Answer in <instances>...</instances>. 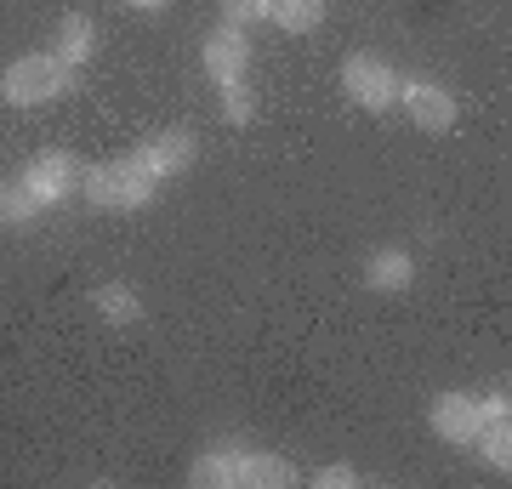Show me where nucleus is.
<instances>
[{
  "label": "nucleus",
  "mask_w": 512,
  "mask_h": 489,
  "mask_svg": "<svg viewBox=\"0 0 512 489\" xmlns=\"http://www.w3.org/2000/svg\"><path fill=\"white\" fill-rule=\"evenodd\" d=\"M74 86H80V69L57 63L52 52H29L0 74V97H6L12 109H46L57 97H69Z\"/></svg>",
  "instance_id": "1"
},
{
  "label": "nucleus",
  "mask_w": 512,
  "mask_h": 489,
  "mask_svg": "<svg viewBox=\"0 0 512 489\" xmlns=\"http://www.w3.org/2000/svg\"><path fill=\"white\" fill-rule=\"evenodd\" d=\"M154 188H160V182L137 165V154H120V160L92 165L86 182H80V194H86L97 211H143V205L154 200Z\"/></svg>",
  "instance_id": "2"
},
{
  "label": "nucleus",
  "mask_w": 512,
  "mask_h": 489,
  "mask_svg": "<svg viewBox=\"0 0 512 489\" xmlns=\"http://www.w3.org/2000/svg\"><path fill=\"white\" fill-rule=\"evenodd\" d=\"M23 188L35 194L40 205H63L80 194V182H86V165H80V154H69V148H40L35 160L23 165Z\"/></svg>",
  "instance_id": "3"
},
{
  "label": "nucleus",
  "mask_w": 512,
  "mask_h": 489,
  "mask_svg": "<svg viewBox=\"0 0 512 489\" xmlns=\"http://www.w3.org/2000/svg\"><path fill=\"white\" fill-rule=\"evenodd\" d=\"M342 91H348V103L382 114V109L399 103V69L382 63V57H370V52H353L348 63H342Z\"/></svg>",
  "instance_id": "4"
},
{
  "label": "nucleus",
  "mask_w": 512,
  "mask_h": 489,
  "mask_svg": "<svg viewBox=\"0 0 512 489\" xmlns=\"http://www.w3.org/2000/svg\"><path fill=\"white\" fill-rule=\"evenodd\" d=\"M399 103L410 109V126H421L427 137L456 131V97L439 80H399Z\"/></svg>",
  "instance_id": "5"
},
{
  "label": "nucleus",
  "mask_w": 512,
  "mask_h": 489,
  "mask_svg": "<svg viewBox=\"0 0 512 489\" xmlns=\"http://www.w3.org/2000/svg\"><path fill=\"white\" fill-rule=\"evenodd\" d=\"M131 154H137V165H143L154 182H171V177H183L188 165H194V131L165 126V131H154L143 148H131Z\"/></svg>",
  "instance_id": "6"
},
{
  "label": "nucleus",
  "mask_w": 512,
  "mask_h": 489,
  "mask_svg": "<svg viewBox=\"0 0 512 489\" xmlns=\"http://www.w3.org/2000/svg\"><path fill=\"white\" fill-rule=\"evenodd\" d=\"M200 63L205 74L217 80V86H234V80H245V69H251V40H245V29H211L200 46Z\"/></svg>",
  "instance_id": "7"
},
{
  "label": "nucleus",
  "mask_w": 512,
  "mask_h": 489,
  "mask_svg": "<svg viewBox=\"0 0 512 489\" xmlns=\"http://www.w3.org/2000/svg\"><path fill=\"white\" fill-rule=\"evenodd\" d=\"M427 427L444 438V444H473L484 416H478V393H439L427 404Z\"/></svg>",
  "instance_id": "8"
},
{
  "label": "nucleus",
  "mask_w": 512,
  "mask_h": 489,
  "mask_svg": "<svg viewBox=\"0 0 512 489\" xmlns=\"http://www.w3.org/2000/svg\"><path fill=\"white\" fill-rule=\"evenodd\" d=\"M245 438H217V444H205L200 455H194V467H188V478L200 489H239V467H245Z\"/></svg>",
  "instance_id": "9"
},
{
  "label": "nucleus",
  "mask_w": 512,
  "mask_h": 489,
  "mask_svg": "<svg viewBox=\"0 0 512 489\" xmlns=\"http://www.w3.org/2000/svg\"><path fill=\"white\" fill-rule=\"evenodd\" d=\"M410 279H416V256L399 251V245H382V251L365 256V285L370 290L393 296V290H410Z\"/></svg>",
  "instance_id": "10"
},
{
  "label": "nucleus",
  "mask_w": 512,
  "mask_h": 489,
  "mask_svg": "<svg viewBox=\"0 0 512 489\" xmlns=\"http://www.w3.org/2000/svg\"><path fill=\"white\" fill-rule=\"evenodd\" d=\"M92 52H97V23L86 18V12H69V18L57 23V35H52V57L69 63V69H86Z\"/></svg>",
  "instance_id": "11"
},
{
  "label": "nucleus",
  "mask_w": 512,
  "mask_h": 489,
  "mask_svg": "<svg viewBox=\"0 0 512 489\" xmlns=\"http://www.w3.org/2000/svg\"><path fill=\"white\" fill-rule=\"evenodd\" d=\"M285 484H296L291 455L251 444V450H245V467H239V489H285Z\"/></svg>",
  "instance_id": "12"
},
{
  "label": "nucleus",
  "mask_w": 512,
  "mask_h": 489,
  "mask_svg": "<svg viewBox=\"0 0 512 489\" xmlns=\"http://www.w3.org/2000/svg\"><path fill=\"white\" fill-rule=\"evenodd\" d=\"M268 23L285 35H313L325 23V0H268Z\"/></svg>",
  "instance_id": "13"
},
{
  "label": "nucleus",
  "mask_w": 512,
  "mask_h": 489,
  "mask_svg": "<svg viewBox=\"0 0 512 489\" xmlns=\"http://www.w3.org/2000/svg\"><path fill=\"white\" fill-rule=\"evenodd\" d=\"M92 308L103 313L109 325H137V319H143V296H137L131 285H97Z\"/></svg>",
  "instance_id": "14"
},
{
  "label": "nucleus",
  "mask_w": 512,
  "mask_h": 489,
  "mask_svg": "<svg viewBox=\"0 0 512 489\" xmlns=\"http://www.w3.org/2000/svg\"><path fill=\"white\" fill-rule=\"evenodd\" d=\"M40 211L46 205L23 182H0V228H29V222H40Z\"/></svg>",
  "instance_id": "15"
},
{
  "label": "nucleus",
  "mask_w": 512,
  "mask_h": 489,
  "mask_svg": "<svg viewBox=\"0 0 512 489\" xmlns=\"http://www.w3.org/2000/svg\"><path fill=\"white\" fill-rule=\"evenodd\" d=\"M473 444H478V455H484V467H501V472L512 467V427L507 421H484Z\"/></svg>",
  "instance_id": "16"
},
{
  "label": "nucleus",
  "mask_w": 512,
  "mask_h": 489,
  "mask_svg": "<svg viewBox=\"0 0 512 489\" xmlns=\"http://www.w3.org/2000/svg\"><path fill=\"white\" fill-rule=\"evenodd\" d=\"M217 91H222V120H228V126H251V120H256V91L245 86V80L217 86Z\"/></svg>",
  "instance_id": "17"
},
{
  "label": "nucleus",
  "mask_w": 512,
  "mask_h": 489,
  "mask_svg": "<svg viewBox=\"0 0 512 489\" xmlns=\"http://www.w3.org/2000/svg\"><path fill=\"white\" fill-rule=\"evenodd\" d=\"M222 23H228V29L268 23V0H222Z\"/></svg>",
  "instance_id": "18"
},
{
  "label": "nucleus",
  "mask_w": 512,
  "mask_h": 489,
  "mask_svg": "<svg viewBox=\"0 0 512 489\" xmlns=\"http://www.w3.org/2000/svg\"><path fill=\"white\" fill-rule=\"evenodd\" d=\"M313 484H319V489H359L365 478H359V472H353L348 461H330V467L313 472Z\"/></svg>",
  "instance_id": "19"
},
{
  "label": "nucleus",
  "mask_w": 512,
  "mask_h": 489,
  "mask_svg": "<svg viewBox=\"0 0 512 489\" xmlns=\"http://www.w3.org/2000/svg\"><path fill=\"white\" fill-rule=\"evenodd\" d=\"M478 416L484 421H512V399L507 393H484V399H478Z\"/></svg>",
  "instance_id": "20"
},
{
  "label": "nucleus",
  "mask_w": 512,
  "mask_h": 489,
  "mask_svg": "<svg viewBox=\"0 0 512 489\" xmlns=\"http://www.w3.org/2000/svg\"><path fill=\"white\" fill-rule=\"evenodd\" d=\"M126 6H131V12H160L165 0H126Z\"/></svg>",
  "instance_id": "21"
}]
</instances>
